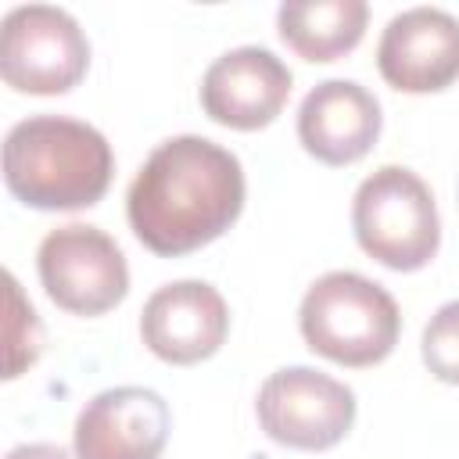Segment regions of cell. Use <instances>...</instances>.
Segmentation results:
<instances>
[{
	"mask_svg": "<svg viewBox=\"0 0 459 459\" xmlns=\"http://www.w3.org/2000/svg\"><path fill=\"white\" fill-rule=\"evenodd\" d=\"M244 208V169L208 136L161 140L126 194V215L143 247L176 258L222 237Z\"/></svg>",
	"mask_w": 459,
	"mask_h": 459,
	"instance_id": "obj_1",
	"label": "cell"
},
{
	"mask_svg": "<svg viewBox=\"0 0 459 459\" xmlns=\"http://www.w3.org/2000/svg\"><path fill=\"white\" fill-rule=\"evenodd\" d=\"M115 172L111 143L100 129L65 115H32L4 140L7 190L39 212L90 208L104 197Z\"/></svg>",
	"mask_w": 459,
	"mask_h": 459,
	"instance_id": "obj_2",
	"label": "cell"
},
{
	"mask_svg": "<svg viewBox=\"0 0 459 459\" xmlns=\"http://www.w3.org/2000/svg\"><path fill=\"white\" fill-rule=\"evenodd\" d=\"M298 326L316 355L341 366H373L394 351L402 316L377 280L333 269L305 290Z\"/></svg>",
	"mask_w": 459,
	"mask_h": 459,
	"instance_id": "obj_3",
	"label": "cell"
},
{
	"mask_svg": "<svg viewBox=\"0 0 459 459\" xmlns=\"http://www.w3.org/2000/svg\"><path fill=\"white\" fill-rule=\"evenodd\" d=\"M359 247L387 269H423L441 244V219L430 186L405 165H380L351 201Z\"/></svg>",
	"mask_w": 459,
	"mask_h": 459,
	"instance_id": "obj_4",
	"label": "cell"
},
{
	"mask_svg": "<svg viewBox=\"0 0 459 459\" xmlns=\"http://www.w3.org/2000/svg\"><path fill=\"white\" fill-rule=\"evenodd\" d=\"M90 65V39L82 25L50 4H25L7 11L0 25V75L18 93H65Z\"/></svg>",
	"mask_w": 459,
	"mask_h": 459,
	"instance_id": "obj_5",
	"label": "cell"
},
{
	"mask_svg": "<svg viewBox=\"0 0 459 459\" xmlns=\"http://www.w3.org/2000/svg\"><path fill=\"white\" fill-rule=\"evenodd\" d=\"M36 269L50 301L72 316H100L129 290L122 247L100 226L86 222L50 230L36 251Z\"/></svg>",
	"mask_w": 459,
	"mask_h": 459,
	"instance_id": "obj_6",
	"label": "cell"
},
{
	"mask_svg": "<svg viewBox=\"0 0 459 459\" xmlns=\"http://www.w3.org/2000/svg\"><path fill=\"white\" fill-rule=\"evenodd\" d=\"M262 430L287 448H333L355 423V391L312 366H283L265 377L255 402Z\"/></svg>",
	"mask_w": 459,
	"mask_h": 459,
	"instance_id": "obj_7",
	"label": "cell"
},
{
	"mask_svg": "<svg viewBox=\"0 0 459 459\" xmlns=\"http://www.w3.org/2000/svg\"><path fill=\"white\" fill-rule=\"evenodd\" d=\"M169 430L172 412L158 391L133 384L108 387L75 420V459H158Z\"/></svg>",
	"mask_w": 459,
	"mask_h": 459,
	"instance_id": "obj_8",
	"label": "cell"
},
{
	"mask_svg": "<svg viewBox=\"0 0 459 459\" xmlns=\"http://www.w3.org/2000/svg\"><path fill=\"white\" fill-rule=\"evenodd\" d=\"M380 75L402 93H437L459 79V18L445 7L394 14L377 43Z\"/></svg>",
	"mask_w": 459,
	"mask_h": 459,
	"instance_id": "obj_9",
	"label": "cell"
},
{
	"mask_svg": "<svg viewBox=\"0 0 459 459\" xmlns=\"http://www.w3.org/2000/svg\"><path fill=\"white\" fill-rule=\"evenodd\" d=\"M230 333L226 298L204 280H176L158 287L140 312L143 344L172 366H194L222 348Z\"/></svg>",
	"mask_w": 459,
	"mask_h": 459,
	"instance_id": "obj_10",
	"label": "cell"
},
{
	"mask_svg": "<svg viewBox=\"0 0 459 459\" xmlns=\"http://www.w3.org/2000/svg\"><path fill=\"white\" fill-rule=\"evenodd\" d=\"M290 68L269 47H233L215 57L201 79V108L230 129L269 126L290 97Z\"/></svg>",
	"mask_w": 459,
	"mask_h": 459,
	"instance_id": "obj_11",
	"label": "cell"
},
{
	"mask_svg": "<svg viewBox=\"0 0 459 459\" xmlns=\"http://www.w3.org/2000/svg\"><path fill=\"white\" fill-rule=\"evenodd\" d=\"M380 100L355 79L316 82L298 108V140L323 165L359 161L380 136Z\"/></svg>",
	"mask_w": 459,
	"mask_h": 459,
	"instance_id": "obj_12",
	"label": "cell"
},
{
	"mask_svg": "<svg viewBox=\"0 0 459 459\" xmlns=\"http://www.w3.org/2000/svg\"><path fill=\"white\" fill-rule=\"evenodd\" d=\"M366 22V0H290L276 11L283 43L305 61H337L355 50Z\"/></svg>",
	"mask_w": 459,
	"mask_h": 459,
	"instance_id": "obj_13",
	"label": "cell"
},
{
	"mask_svg": "<svg viewBox=\"0 0 459 459\" xmlns=\"http://www.w3.org/2000/svg\"><path fill=\"white\" fill-rule=\"evenodd\" d=\"M420 351L437 380L459 384V301H448L430 316V323L423 326Z\"/></svg>",
	"mask_w": 459,
	"mask_h": 459,
	"instance_id": "obj_14",
	"label": "cell"
},
{
	"mask_svg": "<svg viewBox=\"0 0 459 459\" xmlns=\"http://www.w3.org/2000/svg\"><path fill=\"white\" fill-rule=\"evenodd\" d=\"M7 459H68V452L57 448V445L36 441V445H18V448H11Z\"/></svg>",
	"mask_w": 459,
	"mask_h": 459,
	"instance_id": "obj_15",
	"label": "cell"
}]
</instances>
